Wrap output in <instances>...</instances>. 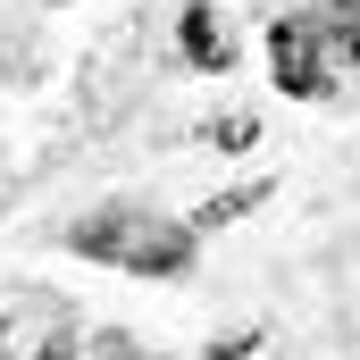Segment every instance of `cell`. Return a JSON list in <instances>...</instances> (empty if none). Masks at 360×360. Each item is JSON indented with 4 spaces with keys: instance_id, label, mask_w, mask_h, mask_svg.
<instances>
[{
    "instance_id": "obj_4",
    "label": "cell",
    "mask_w": 360,
    "mask_h": 360,
    "mask_svg": "<svg viewBox=\"0 0 360 360\" xmlns=\"http://www.w3.org/2000/svg\"><path fill=\"white\" fill-rule=\"evenodd\" d=\"M327 34H335V42L360 59V0H327Z\"/></svg>"
},
{
    "instance_id": "obj_5",
    "label": "cell",
    "mask_w": 360,
    "mask_h": 360,
    "mask_svg": "<svg viewBox=\"0 0 360 360\" xmlns=\"http://www.w3.org/2000/svg\"><path fill=\"white\" fill-rule=\"evenodd\" d=\"M34 360H76V335H68V327H51V335H42V352Z\"/></svg>"
},
{
    "instance_id": "obj_2",
    "label": "cell",
    "mask_w": 360,
    "mask_h": 360,
    "mask_svg": "<svg viewBox=\"0 0 360 360\" xmlns=\"http://www.w3.org/2000/svg\"><path fill=\"white\" fill-rule=\"evenodd\" d=\"M269 59H276V84L285 92L319 101V92H327V25H319V17H285L269 34Z\"/></svg>"
},
{
    "instance_id": "obj_3",
    "label": "cell",
    "mask_w": 360,
    "mask_h": 360,
    "mask_svg": "<svg viewBox=\"0 0 360 360\" xmlns=\"http://www.w3.org/2000/svg\"><path fill=\"white\" fill-rule=\"evenodd\" d=\"M184 59H193V68H226V59H235V51H226V25H218L210 0L184 8Z\"/></svg>"
},
{
    "instance_id": "obj_1",
    "label": "cell",
    "mask_w": 360,
    "mask_h": 360,
    "mask_svg": "<svg viewBox=\"0 0 360 360\" xmlns=\"http://www.w3.org/2000/svg\"><path fill=\"white\" fill-rule=\"evenodd\" d=\"M68 252L109 260V269H134V276H176L193 260V226L151 218V210H101V218H76L68 226Z\"/></svg>"
}]
</instances>
